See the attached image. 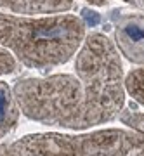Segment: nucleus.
<instances>
[{
  "label": "nucleus",
  "mask_w": 144,
  "mask_h": 156,
  "mask_svg": "<svg viewBox=\"0 0 144 156\" xmlns=\"http://www.w3.org/2000/svg\"><path fill=\"white\" fill-rule=\"evenodd\" d=\"M125 2L132 4L134 7H137V9H141V11H144V0H125Z\"/></svg>",
  "instance_id": "nucleus-12"
},
{
  "label": "nucleus",
  "mask_w": 144,
  "mask_h": 156,
  "mask_svg": "<svg viewBox=\"0 0 144 156\" xmlns=\"http://www.w3.org/2000/svg\"><path fill=\"white\" fill-rule=\"evenodd\" d=\"M17 69V59L12 56V52L0 45V76L11 75Z\"/></svg>",
  "instance_id": "nucleus-10"
},
{
  "label": "nucleus",
  "mask_w": 144,
  "mask_h": 156,
  "mask_svg": "<svg viewBox=\"0 0 144 156\" xmlns=\"http://www.w3.org/2000/svg\"><path fill=\"white\" fill-rule=\"evenodd\" d=\"M5 146L14 156H144V137L122 128L77 135L30 134Z\"/></svg>",
  "instance_id": "nucleus-4"
},
{
  "label": "nucleus",
  "mask_w": 144,
  "mask_h": 156,
  "mask_svg": "<svg viewBox=\"0 0 144 156\" xmlns=\"http://www.w3.org/2000/svg\"><path fill=\"white\" fill-rule=\"evenodd\" d=\"M19 108L12 95V89L0 80V140L7 137L19 122Z\"/></svg>",
  "instance_id": "nucleus-7"
},
{
  "label": "nucleus",
  "mask_w": 144,
  "mask_h": 156,
  "mask_svg": "<svg viewBox=\"0 0 144 156\" xmlns=\"http://www.w3.org/2000/svg\"><path fill=\"white\" fill-rule=\"evenodd\" d=\"M0 156H14V154H12L11 151L7 149L5 144H0Z\"/></svg>",
  "instance_id": "nucleus-14"
},
{
  "label": "nucleus",
  "mask_w": 144,
  "mask_h": 156,
  "mask_svg": "<svg viewBox=\"0 0 144 156\" xmlns=\"http://www.w3.org/2000/svg\"><path fill=\"white\" fill-rule=\"evenodd\" d=\"M123 87L135 102L144 106V68H137L128 73L123 80Z\"/></svg>",
  "instance_id": "nucleus-8"
},
{
  "label": "nucleus",
  "mask_w": 144,
  "mask_h": 156,
  "mask_svg": "<svg viewBox=\"0 0 144 156\" xmlns=\"http://www.w3.org/2000/svg\"><path fill=\"white\" fill-rule=\"evenodd\" d=\"M120 122L127 125L130 130L144 137V113H134V111H123L118 115Z\"/></svg>",
  "instance_id": "nucleus-9"
},
{
  "label": "nucleus",
  "mask_w": 144,
  "mask_h": 156,
  "mask_svg": "<svg viewBox=\"0 0 144 156\" xmlns=\"http://www.w3.org/2000/svg\"><path fill=\"white\" fill-rule=\"evenodd\" d=\"M19 111L42 125L82 130L83 90L73 75L24 78L12 87Z\"/></svg>",
  "instance_id": "nucleus-3"
},
{
  "label": "nucleus",
  "mask_w": 144,
  "mask_h": 156,
  "mask_svg": "<svg viewBox=\"0 0 144 156\" xmlns=\"http://www.w3.org/2000/svg\"><path fill=\"white\" fill-rule=\"evenodd\" d=\"M77 54V78L83 90L82 130L117 120L125 104L123 69L117 49L101 33L89 35Z\"/></svg>",
  "instance_id": "nucleus-2"
},
{
  "label": "nucleus",
  "mask_w": 144,
  "mask_h": 156,
  "mask_svg": "<svg viewBox=\"0 0 144 156\" xmlns=\"http://www.w3.org/2000/svg\"><path fill=\"white\" fill-rule=\"evenodd\" d=\"M75 0H0V9L16 14H59L70 11Z\"/></svg>",
  "instance_id": "nucleus-6"
},
{
  "label": "nucleus",
  "mask_w": 144,
  "mask_h": 156,
  "mask_svg": "<svg viewBox=\"0 0 144 156\" xmlns=\"http://www.w3.org/2000/svg\"><path fill=\"white\" fill-rule=\"evenodd\" d=\"M115 40L125 59L144 66V16L127 14L117 21Z\"/></svg>",
  "instance_id": "nucleus-5"
},
{
  "label": "nucleus",
  "mask_w": 144,
  "mask_h": 156,
  "mask_svg": "<svg viewBox=\"0 0 144 156\" xmlns=\"http://www.w3.org/2000/svg\"><path fill=\"white\" fill-rule=\"evenodd\" d=\"M85 2H89L90 5H97V7H103L108 4V0H85Z\"/></svg>",
  "instance_id": "nucleus-13"
},
{
  "label": "nucleus",
  "mask_w": 144,
  "mask_h": 156,
  "mask_svg": "<svg viewBox=\"0 0 144 156\" xmlns=\"http://www.w3.org/2000/svg\"><path fill=\"white\" fill-rule=\"evenodd\" d=\"M85 38V24L71 14L17 17L0 12V45L28 68L49 69L73 57Z\"/></svg>",
  "instance_id": "nucleus-1"
},
{
  "label": "nucleus",
  "mask_w": 144,
  "mask_h": 156,
  "mask_svg": "<svg viewBox=\"0 0 144 156\" xmlns=\"http://www.w3.org/2000/svg\"><path fill=\"white\" fill-rule=\"evenodd\" d=\"M83 16H85V19H87V24H90V26H94V24H97L99 23V14L94 11H89V9H83Z\"/></svg>",
  "instance_id": "nucleus-11"
}]
</instances>
